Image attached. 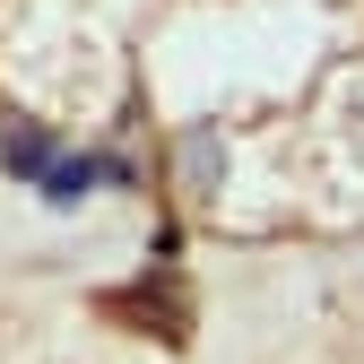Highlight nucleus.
<instances>
[{
  "label": "nucleus",
  "mask_w": 364,
  "mask_h": 364,
  "mask_svg": "<svg viewBox=\"0 0 364 364\" xmlns=\"http://www.w3.org/2000/svg\"><path fill=\"white\" fill-rule=\"evenodd\" d=\"M0 165L9 173H43L53 165V139H43V130H9V139H0Z\"/></svg>",
  "instance_id": "f03ea898"
},
{
  "label": "nucleus",
  "mask_w": 364,
  "mask_h": 364,
  "mask_svg": "<svg viewBox=\"0 0 364 364\" xmlns=\"http://www.w3.org/2000/svg\"><path fill=\"white\" fill-rule=\"evenodd\" d=\"M35 182H43V200H53V208H78V200H87V182H96V165H87V156H53Z\"/></svg>",
  "instance_id": "f257e3e1"
}]
</instances>
